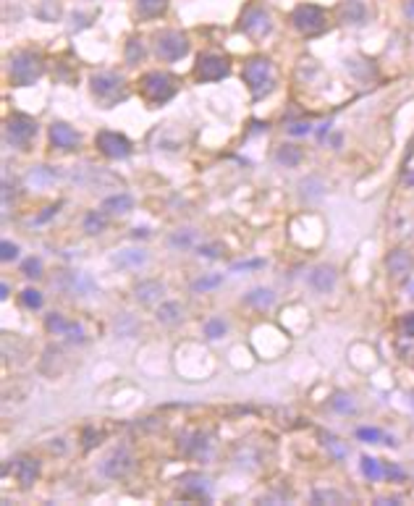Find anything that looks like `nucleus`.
Returning a JSON list of instances; mask_svg holds the SVG:
<instances>
[{"label":"nucleus","mask_w":414,"mask_h":506,"mask_svg":"<svg viewBox=\"0 0 414 506\" xmlns=\"http://www.w3.org/2000/svg\"><path fill=\"white\" fill-rule=\"evenodd\" d=\"M291 136H304L312 132V123L310 121H294V123H289V129H286Z\"/></svg>","instance_id":"41"},{"label":"nucleus","mask_w":414,"mask_h":506,"mask_svg":"<svg viewBox=\"0 0 414 506\" xmlns=\"http://www.w3.org/2000/svg\"><path fill=\"white\" fill-rule=\"evenodd\" d=\"M139 84H142V87H139L142 95H145L147 103H152V105H163L176 95V79L171 74H163V71H149V74L142 76Z\"/></svg>","instance_id":"4"},{"label":"nucleus","mask_w":414,"mask_h":506,"mask_svg":"<svg viewBox=\"0 0 414 506\" xmlns=\"http://www.w3.org/2000/svg\"><path fill=\"white\" fill-rule=\"evenodd\" d=\"M113 263L119 268H142L147 263V252H142V250H123V252L113 254Z\"/></svg>","instance_id":"18"},{"label":"nucleus","mask_w":414,"mask_h":506,"mask_svg":"<svg viewBox=\"0 0 414 506\" xmlns=\"http://www.w3.org/2000/svg\"><path fill=\"white\" fill-rule=\"evenodd\" d=\"M302 147H296V145H281L278 152H276V163L278 165H286V168H296V165L302 163Z\"/></svg>","instance_id":"19"},{"label":"nucleus","mask_w":414,"mask_h":506,"mask_svg":"<svg viewBox=\"0 0 414 506\" xmlns=\"http://www.w3.org/2000/svg\"><path fill=\"white\" fill-rule=\"evenodd\" d=\"M362 472H365V477H370L372 483H378L383 477V467H380V461L372 459V457H362Z\"/></svg>","instance_id":"31"},{"label":"nucleus","mask_w":414,"mask_h":506,"mask_svg":"<svg viewBox=\"0 0 414 506\" xmlns=\"http://www.w3.org/2000/svg\"><path fill=\"white\" fill-rule=\"evenodd\" d=\"M142 58H145V45H142V40H129V45H126V63H129V66H136Z\"/></svg>","instance_id":"34"},{"label":"nucleus","mask_w":414,"mask_h":506,"mask_svg":"<svg viewBox=\"0 0 414 506\" xmlns=\"http://www.w3.org/2000/svg\"><path fill=\"white\" fill-rule=\"evenodd\" d=\"M221 252H223L221 244H202V247L197 250V254H199V257H207V260H215Z\"/></svg>","instance_id":"43"},{"label":"nucleus","mask_w":414,"mask_h":506,"mask_svg":"<svg viewBox=\"0 0 414 506\" xmlns=\"http://www.w3.org/2000/svg\"><path fill=\"white\" fill-rule=\"evenodd\" d=\"M404 14H406V19L414 24V0H406V5H404Z\"/></svg>","instance_id":"48"},{"label":"nucleus","mask_w":414,"mask_h":506,"mask_svg":"<svg viewBox=\"0 0 414 506\" xmlns=\"http://www.w3.org/2000/svg\"><path fill=\"white\" fill-rule=\"evenodd\" d=\"M21 304H24L27 310H40V307H42V294H40L37 289H24V291H21Z\"/></svg>","instance_id":"35"},{"label":"nucleus","mask_w":414,"mask_h":506,"mask_svg":"<svg viewBox=\"0 0 414 506\" xmlns=\"http://www.w3.org/2000/svg\"><path fill=\"white\" fill-rule=\"evenodd\" d=\"M356 438L359 441H365V444H391L393 446V438H388L383 431H378V428H359L356 431Z\"/></svg>","instance_id":"26"},{"label":"nucleus","mask_w":414,"mask_h":506,"mask_svg":"<svg viewBox=\"0 0 414 506\" xmlns=\"http://www.w3.org/2000/svg\"><path fill=\"white\" fill-rule=\"evenodd\" d=\"M160 294H163V283L160 281H139L134 286V297H136V302H142V304L155 302Z\"/></svg>","instance_id":"17"},{"label":"nucleus","mask_w":414,"mask_h":506,"mask_svg":"<svg viewBox=\"0 0 414 506\" xmlns=\"http://www.w3.org/2000/svg\"><path fill=\"white\" fill-rule=\"evenodd\" d=\"M8 71H11V82L16 87H29L42 76V58L34 56L32 50H21L11 58Z\"/></svg>","instance_id":"3"},{"label":"nucleus","mask_w":414,"mask_h":506,"mask_svg":"<svg viewBox=\"0 0 414 506\" xmlns=\"http://www.w3.org/2000/svg\"><path fill=\"white\" fill-rule=\"evenodd\" d=\"M132 208H134V200L123 192L110 194V197H105L103 200V210L105 213H110V215H126Z\"/></svg>","instance_id":"16"},{"label":"nucleus","mask_w":414,"mask_h":506,"mask_svg":"<svg viewBox=\"0 0 414 506\" xmlns=\"http://www.w3.org/2000/svg\"><path fill=\"white\" fill-rule=\"evenodd\" d=\"M45 326H47V330H50V333H56V336H66V330H69V326H71V323H66L60 315L53 313V315H47Z\"/></svg>","instance_id":"36"},{"label":"nucleus","mask_w":414,"mask_h":506,"mask_svg":"<svg viewBox=\"0 0 414 506\" xmlns=\"http://www.w3.org/2000/svg\"><path fill=\"white\" fill-rule=\"evenodd\" d=\"M241 29L247 32L249 37H254V40L265 37L267 32L273 29V24H270V14H267L265 8L252 5V8H247L244 16H241Z\"/></svg>","instance_id":"9"},{"label":"nucleus","mask_w":414,"mask_h":506,"mask_svg":"<svg viewBox=\"0 0 414 506\" xmlns=\"http://www.w3.org/2000/svg\"><path fill=\"white\" fill-rule=\"evenodd\" d=\"M8 291H11V289H8V283H3V286H0V297L5 299L8 297Z\"/></svg>","instance_id":"51"},{"label":"nucleus","mask_w":414,"mask_h":506,"mask_svg":"<svg viewBox=\"0 0 414 506\" xmlns=\"http://www.w3.org/2000/svg\"><path fill=\"white\" fill-rule=\"evenodd\" d=\"M341 14H343V21H352V24H362L365 21V5L359 3V0H349V3H343V8H341Z\"/></svg>","instance_id":"23"},{"label":"nucleus","mask_w":414,"mask_h":506,"mask_svg":"<svg viewBox=\"0 0 414 506\" xmlns=\"http://www.w3.org/2000/svg\"><path fill=\"white\" fill-rule=\"evenodd\" d=\"M223 283V276L221 273H210V276H202V278H197V281L192 283V291H210V289H218Z\"/></svg>","instance_id":"30"},{"label":"nucleus","mask_w":414,"mask_h":506,"mask_svg":"<svg viewBox=\"0 0 414 506\" xmlns=\"http://www.w3.org/2000/svg\"><path fill=\"white\" fill-rule=\"evenodd\" d=\"M189 53V40L181 32H160L158 34V56L163 60H178Z\"/></svg>","instance_id":"7"},{"label":"nucleus","mask_w":414,"mask_h":506,"mask_svg":"<svg viewBox=\"0 0 414 506\" xmlns=\"http://www.w3.org/2000/svg\"><path fill=\"white\" fill-rule=\"evenodd\" d=\"M21 273H24L27 278H40V276H42V260H37V257L24 260V263H21Z\"/></svg>","instance_id":"38"},{"label":"nucleus","mask_w":414,"mask_h":506,"mask_svg":"<svg viewBox=\"0 0 414 506\" xmlns=\"http://www.w3.org/2000/svg\"><path fill=\"white\" fill-rule=\"evenodd\" d=\"M385 475L393 477V480H404V470L396 467V464H388V467H385Z\"/></svg>","instance_id":"46"},{"label":"nucleus","mask_w":414,"mask_h":506,"mask_svg":"<svg viewBox=\"0 0 414 506\" xmlns=\"http://www.w3.org/2000/svg\"><path fill=\"white\" fill-rule=\"evenodd\" d=\"M134 239H139V237H147V228H134Z\"/></svg>","instance_id":"50"},{"label":"nucleus","mask_w":414,"mask_h":506,"mask_svg":"<svg viewBox=\"0 0 414 506\" xmlns=\"http://www.w3.org/2000/svg\"><path fill=\"white\" fill-rule=\"evenodd\" d=\"M307 281H310V286L317 294H328L336 286V270L330 268V265H317V268H312Z\"/></svg>","instance_id":"13"},{"label":"nucleus","mask_w":414,"mask_h":506,"mask_svg":"<svg viewBox=\"0 0 414 506\" xmlns=\"http://www.w3.org/2000/svg\"><path fill=\"white\" fill-rule=\"evenodd\" d=\"M92 92H95V97L100 100L103 108H113L116 103H123L129 97L126 82L119 74H110V71L92 76Z\"/></svg>","instance_id":"2"},{"label":"nucleus","mask_w":414,"mask_h":506,"mask_svg":"<svg viewBox=\"0 0 414 506\" xmlns=\"http://www.w3.org/2000/svg\"><path fill=\"white\" fill-rule=\"evenodd\" d=\"M291 21H294V27L302 34H320V32H326L328 27V16L326 11L320 8V5H312V3H304V5H299L294 8V14H291Z\"/></svg>","instance_id":"5"},{"label":"nucleus","mask_w":414,"mask_h":506,"mask_svg":"<svg viewBox=\"0 0 414 506\" xmlns=\"http://www.w3.org/2000/svg\"><path fill=\"white\" fill-rule=\"evenodd\" d=\"M194 239H197V231L192 228H184V231H176L173 237L168 239V244L173 247V250H189L194 244Z\"/></svg>","instance_id":"27"},{"label":"nucleus","mask_w":414,"mask_h":506,"mask_svg":"<svg viewBox=\"0 0 414 506\" xmlns=\"http://www.w3.org/2000/svg\"><path fill=\"white\" fill-rule=\"evenodd\" d=\"M5 136H8V142L16 145V147H27L32 139L37 136V121L24 116V113H16V116L8 119Z\"/></svg>","instance_id":"6"},{"label":"nucleus","mask_w":414,"mask_h":506,"mask_svg":"<svg viewBox=\"0 0 414 506\" xmlns=\"http://www.w3.org/2000/svg\"><path fill=\"white\" fill-rule=\"evenodd\" d=\"M323 189H326V184L320 179H304L302 181V197L304 200H320L323 197Z\"/></svg>","instance_id":"28"},{"label":"nucleus","mask_w":414,"mask_h":506,"mask_svg":"<svg viewBox=\"0 0 414 506\" xmlns=\"http://www.w3.org/2000/svg\"><path fill=\"white\" fill-rule=\"evenodd\" d=\"M399 330H401V336H406V339H414V313L401 315Z\"/></svg>","instance_id":"40"},{"label":"nucleus","mask_w":414,"mask_h":506,"mask_svg":"<svg viewBox=\"0 0 414 506\" xmlns=\"http://www.w3.org/2000/svg\"><path fill=\"white\" fill-rule=\"evenodd\" d=\"M95 145L110 160H123L132 152V142L123 134H119V132H100V134L95 136Z\"/></svg>","instance_id":"8"},{"label":"nucleus","mask_w":414,"mask_h":506,"mask_svg":"<svg viewBox=\"0 0 414 506\" xmlns=\"http://www.w3.org/2000/svg\"><path fill=\"white\" fill-rule=\"evenodd\" d=\"M132 454L126 451V448H116L108 459L103 461V472L108 477H113V480H119V477H123L129 470H132Z\"/></svg>","instance_id":"11"},{"label":"nucleus","mask_w":414,"mask_h":506,"mask_svg":"<svg viewBox=\"0 0 414 506\" xmlns=\"http://www.w3.org/2000/svg\"><path fill=\"white\" fill-rule=\"evenodd\" d=\"M343 496L339 491H326V488H317L312 493V504H341Z\"/></svg>","instance_id":"33"},{"label":"nucleus","mask_w":414,"mask_h":506,"mask_svg":"<svg viewBox=\"0 0 414 506\" xmlns=\"http://www.w3.org/2000/svg\"><path fill=\"white\" fill-rule=\"evenodd\" d=\"M181 315H184V310H181V304H178V302H163V304L158 307V320L165 323V326L178 323V320H181Z\"/></svg>","instance_id":"22"},{"label":"nucleus","mask_w":414,"mask_h":506,"mask_svg":"<svg viewBox=\"0 0 414 506\" xmlns=\"http://www.w3.org/2000/svg\"><path fill=\"white\" fill-rule=\"evenodd\" d=\"M194 74L197 79H202V82H218L223 76H228V60L223 58V56H202V58L197 60V69H194Z\"/></svg>","instance_id":"10"},{"label":"nucleus","mask_w":414,"mask_h":506,"mask_svg":"<svg viewBox=\"0 0 414 506\" xmlns=\"http://www.w3.org/2000/svg\"><path fill=\"white\" fill-rule=\"evenodd\" d=\"M16 480L24 485V488H29L32 483L37 480V472H40V464H37V459H32V457H19L16 459Z\"/></svg>","instance_id":"15"},{"label":"nucleus","mask_w":414,"mask_h":506,"mask_svg":"<svg viewBox=\"0 0 414 506\" xmlns=\"http://www.w3.org/2000/svg\"><path fill=\"white\" fill-rule=\"evenodd\" d=\"M326 444H328V446H330V448H333V454H336L339 459H343V457H346V448L341 446V444H339V438H336V435H328V438H326Z\"/></svg>","instance_id":"45"},{"label":"nucleus","mask_w":414,"mask_h":506,"mask_svg":"<svg viewBox=\"0 0 414 506\" xmlns=\"http://www.w3.org/2000/svg\"><path fill=\"white\" fill-rule=\"evenodd\" d=\"M181 491L184 493H192V496H197V498H202V496H207V480L202 475H184L181 480Z\"/></svg>","instance_id":"21"},{"label":"nucleus","mask_w":414,"mask_h":506,"mask_svg":"<svg viewBox=\"0 0 414 506\" xmlns=\"http://www.w3.org/2000/svg\"><path fill=\"white\" fill-rule=\"evenodd\" d=\"M79 139H82V136L76 134L69 123H63V121H56V123L50 126V142H53V147L76 149L79 147Z\"/></svg>","instance_id":"12"},{"label":"nucleus","mask_w":414,"mask_h":506,"mask_svg":"<svg viewBox=\"0 0 414 506\" xmlns=\"http://www.w3.org/2000/svg\"><path fill=\"white\" fill-rule=\"evenodd\" d=\"M0 257H3V263H11V260L19 257V247L11 244V241H3L0 244Z\"/></svg>","instance_id":"42"},{"label":"nucleus","mask_w":414,"mask_h":506,"mask_svg":"<svg viewBox=\"0 0 414 506\" xmlns=\"http://www.w3.org/2000/svg\"><path fill=\"white\" fill-rule=\"evenodd\" d=\"M404 184H406V186H412V189H414V168H412V171H409V173H406V176H404Z\"/></svg>","instance_id":"49"},{"label":"nucleus","mask_w":414,"mask_h":506,"mask_svg":"<svg viewBox=\"0 0 414 506\" xmlns=\"http://www.w3.org/2000/svg\"><path fill=\"white\" fill-rule=\"evenodd\" d=\"M58 173L53 171V168H47V165H40V168H34L29 171V176H27V184L29 186H45V184H50V181L56 179Z\"/></svg>","instance_id":"25"},{"label":"nucleus","mask_w":414,"mask_h":506,"mask_svg":"<svg viewBox=\"0 0 414 506\" xmlns=\"http://www.w3.org/2000/svg\"><path fill=\"white\" fill-rule=\"evenodd\" d=\"M244 302L254 307V310H267V307H273V302H276V294L270 291V289H252L249 294L244 297Z\"/></svg>","instance_id":"20"},{"label":"nucleus","mask_w":414,"mask_h":506,"mask_svg":"<svg viewBox=\"0 0 414 506\" xmlns=\"http://www.w3.org/2000/svg\"><path fill=\"white\" fill-rule=\"evenodd\" d=\"M37 16H40V19H45V21H56V19L60 16L58 3H56V0H45L42 8L37 11Z\"/></svg>","instance_id":"39"},{"label":"nucleus","mask_w":414,"mask_h":506,"mask_svg":"<svg viewBox=\"0 0 414 506\" xmlns=\"http://www.w3.org/2000/svg\"><path fill=\"white\" fill-rule=\"evenodd\" d=\"M265 265V260H244V263H234L231 270L236 273V270H260Z\"/></svg>","instance_id":"44"},{"label":"nucleus","mask_w":414,"mask_h":506,"mask_svg":"<svg viewBox=\"0 0 414 506\" xmlns=\"http://www.w3.org/2000/svg\"><path fill=\"white\" fill-rule=\"evenodd\" d=\"M226 330H228V326L223 323L221 317H210V320L205 323V336L210 339V341H215V339L226 336Z\"/></svg>","instance_id":"32"},{"label":"nucleus","mask_w":414,"mask_h":506,"mask_svg":"<svg viewBox=\"0 0 414 506\" xmlns=\"http://www.w3.org/2000/svg\"><path fill=\"white\" fill-rule=\"evenodd\" d=\"M105 228V215L100 213H89L87 218H84V231L87 234H100Z\"/></svg>","instance_id":"37"},{"label":"nucleus","mask_w":414,"mask_h":506,"mask_svg":"<svg viewBox=\"0 0 414 506\" xmlns=\"http://www.w3.org/2000/svg\"><path fill=\"white\" fill-rule=\"evenodd\" d=\"M330 407L336 409V412H341V415H352L356 409L354 399L349 396V394H333V399H330Z\"/></svg>","instance_id":"29"},{"label":"nucleus","mask_w":414,"mask_h":506,"mask_svg":"<svg viewBox=\"0 0 414 506\" xmlns=\"http://www.w3.org/2000/svg\"><path fill=\"white\" fill-rule=\"evenodd\" d=\"M165 8H168V0H136V11L145 16V19L160 16Z\"/></svg>","instance_id":"24"},{"label":"nucleus","mask_w":414,"mask_h":506,"mask_svg":"<svg viewBox=\"0 0 414 506\" xmlns=\"http://www.w3.org/2000/svg\"><path fill=\"white\" fill-rule=\"evenodd\" d=\"M412 265H414V260L406 250H393V252L385 257V268H388V273H391L393 278H404V276L412 270Z\"/></svg>","instance_id":"14"},{"label":"nucleus","mask_w":414,"mask_h":506,"mask_svg":"<svg viewBox=\"0 0 414 506\" xmlns=\"http://www.w3.org/2000/svg\"><path fill=\"white\" fill-rule=\"evenodd\" d=\"M56 213H58V208H56V205H53V208H47L42 215H40V218H34V224H45V221H47L50 215H56Z\"/></svg>","instance_id":"47"},{"label":"nucleus","mask_w":414,"mask_h":506,"mask_svg":"<svg viewBox=\"0 0 414 506\" xmlns=\"http://www.w3.org/2000/svg\"><path fill=\"white\" fill-rule=\"evenodd\" d=\"M244 82H247V87H249L252 97L254 100H260V97H265L273 92L276 87V74H273V63L267 58H249L244 63Z\"/></svg>","instance_id":"1"}]
</instances>
